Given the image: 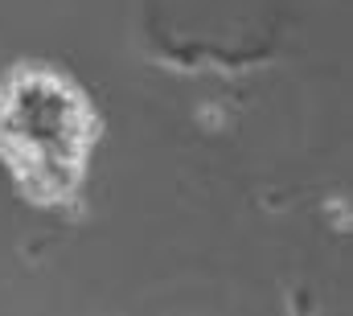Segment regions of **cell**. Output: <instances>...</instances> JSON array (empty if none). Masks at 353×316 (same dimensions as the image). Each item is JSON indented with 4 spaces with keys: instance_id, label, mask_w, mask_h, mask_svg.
Segmentation results:
<instances>
[{
    "instance_id": "6da1fadb",
    "label": "cell",
    "mask_w": 353,
    "mask_h": 316,
    "mask_svg": "<svg viewBox=\"0 0 353 316\" xmlns=\"http://www.w3.org/2000/svg\"><path fill=\"white\" fill-rule=\"evenodd\" d=\"M103 115L70 70L17 58L0 70V168L12 193L46 214H83Z\"/></svg>"
}]
</instances>
